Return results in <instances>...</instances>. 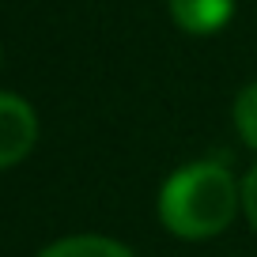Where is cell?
I'll list each match as a JSON object with an SVG mask.
<instances>
[{
    "label": "cell",
    "instance_id": "obj_1",
    "mask_svg": "<svg viewBox=\"0 0 257 257\" xmlns=\"http://www.w3.org/2000/svg\"><path fill=\"white\" fill-rule=\"evenodd\" d=\"M238 212V185L219 163H189L174 170L159 193V216L178 238H212Z\"/></svg>",
    "mask_w": 257,
    "mask_h": 257
},
{
    "label": "cell",
    "instance_id": "obj_2",
    "mask_svg": "<svg viewBox=\"0 0 257 257\" xmlns=\"http://www.w3.org/2000/svg\"><path fill=\"white\" fill-rule=\"evenodd\" d=\"M34 140H38V117L31 102L16 95H0V170L27 159Z\"/></svg>",
    "mask_w": 257,
    "mask_h": 257
},
{
    "label": "cell",
    "instance_id": "obj_3",
    "mask_svg": "<svg viewBox=\"0 0 257 257\" xmlns=\"http://www.w3.org/2000/svg\"><path fill=\"white\" fill-rule=\"evenodd\" d=\"M234 0H170V16L189 34H216L231 19Z\"/></svg>",
    "mask_w": 257,
    "mask_h": 257
},
{
    "label": "cell",
    "instance_id": "obj_4",
    "mask_svg": "<svg viewBox=\"0 0 257 257\" xmlns=\"http://www.w3.org/2000/svg\"><path fill=\"white\" fill-rule=\"evenodd\" d=\"M38 257H133L121 242L102 238V234H76V238H61Z\"/></svg>",
    "mask_w": 257,
    "mask_h": 257
},
{
    "label": "cell",
    "instance_id": "obj_5",
    "mask_svg": "<svg viewBox=\"0 0 257 257\" xmlns=\"http://www.w3.org/2000/svg\"><path fill=\"white\" fill-rule=\"evenodd\" d=\"M234 125H238L242 140L257 148V83L242 87V95L234 98Z\"/></svg>",
    "mask_w": 257,
    "mask_h": 257
},
{
    "label": "cell",
    "instance_id": "obj_6",
    "mask_svg": "<svg viewBox=\"0 0 257 257\" xmlns=\"http://www.w3.org/2000/svg\"><path fill=\"white\" fill-rule=\"evenodd\" d=\"M242 208H246V219L253 223L257 231V167L246 174V182H242Z\"/></svg>",
    "mask_w": 257,
    "mask_h": 257
}]
</instances>
